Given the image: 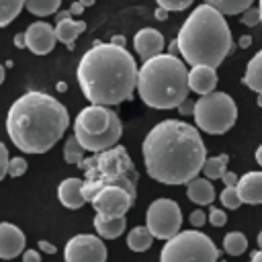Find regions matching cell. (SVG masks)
I'll return each instance as SVG.
<instances>
[{
	"mask_svg": "<svg viewBox=\"0 0 262 262\" xmlns=\"http://www.w3.org/2000/svg\"><path fill=\"white\" fill-rule=\"evenodd\" d=\"M141 154L147 174L162 184H188L207 160V147L196 127L178 119H166L151 127Z\"/></svg>",
	"mask_w": 262,
	"mask_h": 262,
	"instance_id": "1",
	"label": "cell"
},
{
	"mask_svg": "<svg viewBox=\"0 0 262 262\" xmlns=\"http://www.w3.org/2000/svg\"><path fill=\"white\" fill-rule=\"evenodd\" d=\"M139 68L133 55L115 43L92 45L78 61L76 78L90 104L115 106L131 98Z\"/></svg>",
	"mask_w": 262,
	"mask_h": 262,
	"instance_id": "2",
	"label": "cell"
},
{
	"mask_svg": "<svg viewBox=\"0 0 262 262\" xmlns=\"http://www.w3.org/2000/svg\"><path fill=\"white\" fill-rule=\"evenodd\" d=\"M70 125L68 108L47 92H27L18 96L6 115V133L25 154L49 151Z\"/></svg>",
	"mask_w": 262,
	"mask_h": 262,
	"instance_id": "3",
	"label": "cell"
},
{
	"mask_svg": "<svg viewBox=\"0 0 262 262\" xmlns=\"http://www.w3.org/2000/svg\"><path fill=\"white\" fill-rule=\"evenodd\" d=\"M176 45L182 59L190 66H221V61L233 49V39L225 14L211 4L196 6L182 23Z\"/></svg>",
	"mask_w": 262,
	"mask_h": 262,
	"instance_id": "4",
	"label": "cell"
},
{
	"mask_svg": "<svg viewBox=\"0 0 262 262\" xmlns=\"http://www.w3.org/2000/svg\"><path fill=\"white\" fill-rule=\"evenodd\" d=\"M188 70L174 53H160L139 68L137 92L151 108H178L188 98Z\"/></svg>",
	"mask_w": 262,
	"mask_h": 262,
	"instance_id": "5",
	"label": "cell"
},
{
	"mask_svg": "<svg viewBox=\"0 0 262 262\" xmlns=\"http://www.w3.org/2000/svg\"><path fill=\"white\" fill-rule=\"evenodd\" d=\"M84 170V196L92 201V196L104 186H123L133 196L137 194V170L133 160L129 158L123 145H115L111 149L98 151L90 158H84L78 164Z\"/></svg>",
	"mask_w": 262,
	"mask_h": 262,
	"instance_id": "6",
	"label": "cell"
},
{
	"mask_svg": "<svg viewBox=\"0 0 262 262\" xmlns=\"http://www.w3.org/2000/svg\"><path fill=\"white\" fill-rule=\"evenodd\" d=\"M74 135L84 149L98 154L117 145L123 135V125L111 106L90 104L78 113L74 121Z\"/></svg>",
	"mask_w": 262,
	"mask_h": 262,
	"instance_id": "7",
	"label": "cell"
},
{
	"mask_svg": "<svg viewBox=\"0 0 262 262\" xmlns=\"http://www.w3.org/2000/svg\"><path fill=\"white\" fill-rule=\"evenodd\" d=\"M192 117L201 131L209 135H223L235 125L237 106L227 92H211L194 102Z\"/></svg>",
	"mask_w": 262,
	"mask_h": 262,
	"instance_id": "8",
	"label": "cell"
},
{
	"mask_svg": "<svg viewBox=\"0 0 262 262\" xmlns=\"http://www.w3.org/2000/svg\"><path fill=\"white\" fill-rule=\"evenodd\" d=\"M160 262H219V250L203 231H178L174 237L166 239Z\"/></svg>",
	"mask_w": 262,
	"mask_h": 262,
	"instance_id": "9",
	"label": "cell"
},
{
	"mask_svg": "<svg viewBox=\"0 0 262 262\" xmlns=\"http://www.w3.org/2000/svg\"><path fill=\"white\" fill-rule=\"evenodd\" d=\"M145 225L158 239H170L180 231L182 213L176 201L172 199H156L145 213Z\"/></svg>",
	"mask_w": 262,
	"mask_h": 262,
	"instance_id": "10",
	"label": "cell"
},
{
	"mask_svg": "<svg viewBox=\"0 0 262 262\" xmlns=\"http://www.w3.org/2000/svg\"><path fill=\"white\" fill-rule=\"evenodd\" d=\"M90 203L98 217L115 219V217H123L133 207L135 196L123 186H104L92 196Z\"/></svg>",
	"mask_w": 262,
	"mask_h": 262,
	"instance_id": "11",
	"label": "cell"
},
{
	"mask_svg": "<svg viewBox=\"0 0 262 262\" xmlns=\"http://www.w3.org/2000/svg\"><path fill=\"white\" fill-rule=\"evenodd\" d=\"M66 262H106V246L98 235H74L63 248Z\"/></svg>",
	"mask_w": 262,
	"mask_h": 262,
	"instance_id": "12",
	"label": "cell"
},
{
	"mask_svg": "<svg viewBox=\"0 0 262 262\" xmlns=\"http://www.w3.org/2000/svg\"><path fill=\"white\" fill-rule=\"evenodd\" d=\"M25 43H27V49L33 51L35 55H45V53L53 51V47L57 43L55 27H51L49 23H43V20L29 25L25 31Z\"/></svg>",
	"mask_w": 262,
	"mask_h": 262,
	"instance_id": "13",
	"label": "cell"
},
{
	"mask_svg": "<svg viewBox=\"0 0 262 262\" xmlns=\"http://www.w3.org/2000/svg\"><path fill=\"white\" fill-rule=\"evenodd\" d=\"M133 47H135L137 55L143 61H147V59H151V57H156L164 51V35L158 29H151V27L139 29L133 37Z\"/></svg>",
	"mask_w": 262,
	"mask_h": 262,
	"instance_id": "14",
	"label": "cell"
},
{
	"mask_svg": "<svg viewBox=\"0 0 262 262\" xmlns=\"http://www.w3.org/2000/svg\"><path fill=\"white\" fill-rule=\"evenodd\" d=\"M25 244H27V237L16 225L0 223V258L2 260H12L18 254H23Z\"/></svg>",
	"mask_w": 262,
	"mask_h": 262,
	"instance_id": "15",
	"label": "cell"
},
{
	"mask_svg": "<svg viewBox=\"0 0 262 262\" xmlns=\"http://www.w3.org/2000/svg\"><path fill=\"white\" fill-rule=\"evenodd\" d=\"M188 86L192 92L205 96L215 92L217 86V72L211 66H192L188 70Z\"/></svg>",
	"mask_w": 262,
	"mask_h": 262,
	"instance_id": "16",
	"label": "cell"
},
{
	"mask_svg": "<svg viewBox=\"0 0 262 262\" xmlns=\"http://www.w3.org/2000/svg\"><path fill=\"white\" fill-rule=\"evenodd\" d=\"M84 180L82 178H66L57 186V199L66 209H80L86 203L84 196Z\"/></svg>",
	"mask_w": 262,
	"mask_h": 262,
	"instance_id": "17",
	"label": "cell"
},
{
	"mask_svg": "<svg viewBox=\"0 0 262 262\" xmlns=\"http://www.w3.org/2000/svg\"><path fill=\"white\" fill-rule=\"evenodd\" d=\"M237 194L242 203L262 205V172H246L237 180Z\"/></svg>",
	"mask_w": 262,
	"mask_h": 262,
	"instance_id": "18",
	"label": "cell"
},
{
	"mask_svg": "<svg viewBox=\"0 0 262 262\" xmlns=\"http://www.w3.org/2000/svg\"><path fill=\"white\" fill-rule=\"evenodd\" d=\"M70 16H72V12L66 10V16L63 18H57V25H55L57 41H61L63 45H68V49H72L74 47V41L78 39V35L86 31L84 20H74Z\"/></svg>",
	"mask_w": 262,
	"mask_h": 262,
	"instance_id": "19",
	"label": "cell"
},
{
	"mask_svg": "<svg viewBox=\"0 0 262 262\" xmlns=\"http://www.w3.org/2000/svg\"><path fill=\"white\" fill-rule=\"evenodd\" d=\"M186 196L196 205H211L215 199V188L207 176L205 178L196 176L186 184Z\"/></svg>",
	"mask_w": 262,
	"mask_h": 262,
	"instance_id": "20",
	"label": "cell"
},
{
	"mask_svg": "<svg viewBox=\"0 0 262 262\" xmlns=\"http://www.w3.org/2000/svg\"><path fill=\"white\" fill-rule=\"evenodd\" d=\"M242 82L250 90L262 94V49L258 53H254V57L248 61V68H246V74H244Z\"/></svg>",
	"mask_w": 262,
	"mask_h": 262,
	"instance_id": "21",
	"label": "cell"
},
{
	"mask_svg": "<svg viewBox=\"0 0 262 262\" xmlns=\"http://www.w3.org/2000/svg\"><path fill=\"white\" fill-rule=\"evenodd\" d=\"M127 227V221H125V215L123 217H115V219H102V217H94V229L98 231L100 237L104 239H115L119 237Z\"/></svg>",
	"mask_w": 262,
	"mask_h": 262,
	"instance_id": "22",
	"label": "cell"
},
{
	"mask_svg": "<svg viewBox=\"0 0 262 262\" xmlns=\"http://www.w3.org/2000/svg\"><path fill=\"white\" fill-rule=\"evenodd\" d=\"M151 242H154V233L149 231L147 225H137L127 235V246L133 252H145V250H149L151 248Z\"/></svg>",
	"mask_w": 262,
	"mask_h": 262,
	"instance_id": "23",
	"label": "cell"
},
{
	"mask_svg": "<svg viewBox=\"0 0 262 262\" xmlns=\"http://www.w3.org/2000/svg\"><path fill=\"white\" fill-rule=\"evenodd\" d=\"M227 162H229L227 154H221V156H215V158H207L205 166H203V174L209 180H217L227 172Z\"/></svg>",
	"mask_w": 262,
	"mask_h": 262,
	"instance_id": "24",
	"label": "cell"
},
{
	"mask_svg": "<svg viewBox=\"0 0 262 262\" xmlns=\"http://www.w3.org/2000/svg\"><path fill=\"white\" fill-rule=\"evenodd\" d=\"M254 0H205V4H211L223 14H242L252 6Z\"/></svg>",
	"mask_w": 262,
	"mask_h": 262,
	"instance_id": "25",
	"label": "cell"
},
{
	"mask_svg": "<svg viewBox=\"0 0 262 262\" xmlns=\"http://www.w3.org/2000/svg\"><path fill=\"white\" fill-rule=\"evenodd\" d=\"M223 250L229 256H242L248 250V237L242 231H229L223 237Z\"/></svg>",
	"mask_w": 262,
	"mask_h": 262,
	"instance_id": "26",
	"label": "cell"
},
{
	"mask_svg": "<svg viewBox=\"0 0 262 262\" xmlns=\"http://www.w3.org/2000/svg\"><path fill=\"white\" fill-rule=\"evenodd\" d=\"M61 0H25V8L35 16H49L55 14Z\"/></svg>",
	"mask_w": 262,
	"mask_h": 262,
	"instance_id": "27",
	"label": "cell"
},
{
	"mask_svg": "<svg viewBox=\"0 0 262 262\" xmlns=\"http://www.w3.org/2000/svg\"><path fill=\"white\" fill-rule=\"evenodd\" d=\"M25 0H0V27L10 25L23 10Z\"/></svg>",
	"mask_w": 262,
	"mask_h": 262,
	"instance_id": "28",
	"label": "cell"
},
{
	"mask_svg": "<svg viewBox=\"0 0 262 262\" xmlns=\"http://www.w3.org/2000/svg\"><path fill=\"white\" fill-rule=\"evenodd\" d=\"M63 160H66L68 164H76V166L84 160V147H82V143L78 141L76 135H72V137L66 139V145H63Z\"/></svg>",
	"mask_w": 262,
	"mask_h": 262,
	"instance_id": "29",
	"label": "cell"
},
{
	"mask_svg": "<svg viewBox=\"0 0 262 262\" xmlns=\"http://www.w3.org/2000/svg\"><path fill=\"white\" fill-rule=\"evenodd\" d=\"M219 199H221V205L227 207V209H237V207L242 205V199H239L235 186H225Z\"/></svg>",
	"mask_w": 262,
	"mask_h": 262,
	"instance_id": "30",
	"label": "cell"
},
{
	"mask_svg": "<svg viewBox=\"0 0 262 262\" xmlns=\"http://www.w3.org/2000/svg\"><path fill=\"white\" fill-rule=\"evenodd\" d=\"M158 6L170 10V12H180V10H186L194 0H156Z\"/></svg>",
	"mask_w": 262,
	"mask_h": 262,
	"instance_id": "31",
	"label": "cell"
},
{
	"mask_svg": "<svg viewBox=\"0 0 262 262\" xmlns=\"http://www.w3.org/2000/svg\"><path fill=\"white\" fill-rule=\"evenodd\" d=\"M27 168H29V164H27L25 158H10L8 174H10L12 178H18V176H23V174L27 172Z\"/></svg>",
	"mask_w": 262,
	"mask_h": 262,
	"instance_id": "32",
	"label": "cell"
},
{
	"mask_svg": "<svg viewBox=\"0 0 262 262\" xmlns=\"http://www.w3.org/2000/svg\"><path fill=\"white\" fill-rule=\"evenodd\" d=\"M242 25H246V27H256V25H260L262 23V18H260V10L258 8H248V10H244L242 12Z\"/></svg>",
	"mask_w": 262,
	"mask_h": 262,
	"instance_id": "33",
	"label": "cell"
},
{
	"mask_svg": "<svg viewBox=\"0 0 262 262\" xmlns=\"http://www.w3.org/2000/svg\"><path fill=\"white\" fill-rule=\"evenodd\" d=\"M209 223L215 225V227H223L227 223V215L223 209H217V207H211L209 209Z\"/></svg>",
	"mask_w": 262,
	"mask_h": 262,
	"instance_id": "34",
	"label": "cell"
},
{
	"mask_svg": "<svg viewBox=\"0 0 262 262\" xmlns=\"http://www.w3.org/2000/svg\"><path fill=\"white\" fill-rule=\"evenodd\" d=\"M8 164H10V156H8V147L0 141V180H4V176L8 174Z\"/></svg>",
	"mask_w": 262,
	"mask_h": 262,
	"instance_id": "35",
	"label": "cell"
},
{
	"mask_svg": "<svg viewBox=\"0 0 262 262\" xmlns=\"http://www.w3.org/2000/svg\"><path fill=\"white\" fill-rule=\"evenodd\" d=\"M207 221H209V215H205V211L196 209V211L190 213V225L192 227H203Z\"/></svg>",
	"mask_w": 262,
	"mask_h": 262,
	"instance_id": "36",
	"label": "cell"
},
{
	"mask_svg": "<svg viewBox=\"0 0 262 262\" xmlns=\"http://www.w3.org/2000/svg\"><path fill=\"white\" fill-rule=\"evenodd\" d=\"M221 180H223V184L225 186H237V174H233V172H225L223 176H221Z\"/></svg>",
	"mask_w": 262,
	"mask_h": 262,
	"instance_id": "37",
	"label": "cell"
},
{
	"mask_svg": "<svg viewBox=\"0 0 262 262\" xmlns=\"http://www.w3.org/2000/svg\"><path fill=\"white\" fill-rule=\"evenodd\" d=\"M23 262H41V256L35 250H25L23 252Z\"/></svg>",
	"mask_w": 262,
	"mask_h": 262,
	"instance_id": "38",
	"label": "cell"
},
{
	"mask_svg": "<svg viewBox=\"0 0 262 262\" xmlns=\"http://www.w3.org/2000/svg\"><path fill=\"white\" fill-rule=\"evenodd\" d=\"M178 108H180V113H182V115H192V113H194V104H192V102H188V98H186Z\"/></svg>",
	"mask_w": 262,
	"mask_h": 262,
	"instance_id": "39",
	"label": "cell"
},
{
	"mask_svg": "<svg viewBox=\"0 0 262 262\" xmlns=\"http://www.w3.org/2000/svg\"><path fill=\"white\" fill-rule=\"evenodd\" d=\"M82 10H84V4H82L80 0H76V2L70 6V12H72V16H78V14H82Z\"/></svg>",
	"mask_w": 262,
	"mask_h": 262,
	"instance_id": "40",
	"label": "cell"
},
{
	"mask_svg": "<svg viewBox=\"0 0 262 262\" xmlns=\"http://www.w3.org/2000/svg\"><path fill=\"white\" fill-rule=\"evenodd\" d=\"M39 248H41L43 252H47V254H55V246H53V244H49V242H45V239H41V242H39Z\"/></svg>",
	"mask_w": 262,
	"mask_h": 262,
	"instance_id": "41",
	"label": "cell"
},
{
	"mask_svg": "<svg viewBox=\"0 0 262 262\" xmlns=\"http://www.w3.org/2000/svg\"><path fill=\"white\" fill-rule=\"evenodd\" d=\"M168 12H170V10H166V8H162V6H158L154 16H156L158 20H166V18H168Z\"/></svg>",
	"mask_w": 262,
	"mask_h": 262,
	"instance_id": "42",
	"label": "cell"
},
{
	"mask_svg": "<svg viewBox=\"0 0 262 262\" xmlns=\"http://www.w3.org/2000/svg\"><path fill=\"white\" fill-rule=\"evenodd\" d=\"M237 45H239V47H244V49H246V47H250V45H252V37H250V35H244V37H239Z\"/></svg>",
	"mask_w": 262,
	"mask_h": 262,
	"instance_id": "43",
	"label": "cell"
},
{
	"mask_svg": "<svg viewBox=\"0 0 262 262\" xmlns=\"http://www.w3.org/2000/svg\"><path fill=\"white\" fill-rule=\"evenodd\" d=\"M14 45H16V47H27V43H25V33H20V35L14 37Z\"/></svg>",
	"mask_w": 262,
	"mask_h": 262,
	"instance_id": "44",
	"label": "cell"
},
{
	"mask_svg": "<svg viewBox=\"0 0 262 262\" xmlns=\"http://www.w3.org/2000/svg\"><path fill=\"white\" fill-rule=\"evenodd\" d=\"M111 43H115V45H121V47H125V37H123V35H117V37H113V39H111Z\"/></svg>",
	"mask_w": 262,
	"mask_h": 262,
	"instance_id": "45",
	"label": "cell"
},
{
	"mask_svg": "<svg viewBox=\"0 0 262 262\" xmlns=\"http://www.w3.org/2000/svg\"><path fill=\"white\" fill-rule=\"evenodd\" d=\"M250 262H262V248H260L258 252H254V254H252V258H250Z\"/></svg>",
	"mask_w": 262,
	"mask_h": 262,
	"instance_id": "46",
	"label": "cell"
},
{
	"mask_svg": "<svg viewBox=\"0 0 262 262\" xmlns=\"http://www.w3.org/2000/svg\"><path fill=\"white\" fill-rule=\"evenodd\" d=\"M256 162H258V164L262 166V145H260V147L256 149Z\"/></svg>",
	"mask_w": 262,
	"mask_h": 262,
	"instance_id": "47",
	"label": "cell"
},
{
	"mask_svg": "<svg viewBox=\"0 0 262 262\" xmlns=\"http://www.w3.org/2000/svg\"><path fill=\"white\" fill-rule=\"evenodd\" d=\"M80 2H82V4H84V8H86V6H92L96 0H80Z\"/></svg>",
	"mask_w": 262,
	"mask_h": 262,
	"instance_id": "48",
	"label": "cell"
},
{
	"mask_svg": "<svg viewBox=\"0 0 262 262\" xmlns=\"http://www.w3.org/2000/svg\"><path fill=\"white\" fill-rule=\"evenodd\" d=\"M2 82H4V68L0 66V84H2Z\"/></svg>",
	"mask_w": 262,
	"mask_h": 262,
	"instance_id": "49",
	"label": "cell"
},
{
	"mask_svg": "<svg viewBox=\"0 0 262 262\" xmlns=\"http://www.w3.org/2000/svg\"><path fill=\"white\" fill-rule=\"evenodd\" d=\"M258 246H260V248H262V231H260V233H258Z\"/></svg>",
	"mask_w": 262,
	"mask_h": 262,
	"instance_id": "50",
	"label": "cell"
},
{
	"mask_svg": "<svg viewBox=\"0 0 262 262\" xmlns=\"http://www.w3.org/2000/svg\"><path fill=\"white\" fill-rule=\"evenodd\" d=\"M258 106H262V94H258Z\"/></svg>",
	"mask_w": 262,
	"mask_h": 262,
	"instance_id": "51",
	"label": "cell"
},
{
	"mask_svg": "<svg viewBox=\"0 0 262 262\" xmlns=\"http://www.w3.org/2000/svg\"><path fill=\"white\" fill-rule=\"evenodd\" d=\"M258 10H260V18H262V0H260V6H258Z\"/></svg>",
	"mask_w": 262,
	"mask_h": 262,
	"instance_id": "52",
	"label": "cell"
}]
</instances>
